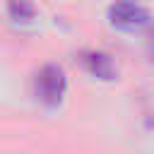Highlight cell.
Wrapping results in <instances>:
<instances>
[{"instance_id":"cell-4","label":"cell","mask_w":154,"mask_h":154,"mask_svg":"<svg viewBox=\"0 0 154 154\" xmlns=\"http://www.w3.org/2000/svg\"><path fill=\"white\" fill-rule=\"evenodd\" d=\"M7 12H10V17L14 22H22V24L34 22V17H36V7L29 0H10L7 2Z\"/></svg>"},{"instance_id":"cell-3","label":"cell","mask_w":154,"mask_h":154,"mask_svg":"<svg viewBox=\"0 0 154 154\" xmlns=\"http://www.w3.org/2000/svg\"><path fill=\"white\" fill-rule=\"evenodd\" d=\"M82 65H84V70L91 77H99V79H113L116 77L113 60L106 53H101V51H87L82 55Z\"/></svg>"},{"instance_id":"cell-2","label":"cell","mask_w":154,"mask_h":154,"mask_svg":"<svg viewBox=\"0 0 154 154\" xmlns=\"http://www.w3.org/2000/svg\"><path fill=\"white\" fill-rule=\"evenodd\" d=\"M108 19L113 26L132 31V29H142L152 22V14L144 5L135 2V0H116L108 7Z\"/></svg>"},{"instance_id":"cell-1","label":"cell","mask_w":154,"mask_h":154,"mask_svg":"<svg viewBox=\"0 0 154 154\" xmlns=\"http://www.w3.org/2000/svg\"><path fill=\"white\" fill-rule=\"evenodd\" d=\"M34 89H36V99L46 106V108H55L63 103V96L67 91V79L63 67L58 65H43L36 72L34 79Z\"/></svg>"},{"instance_id":"cell-5","label":"cell","mask_w":154,"mask_h":154,"mask_svg":"<svg viewBox=\"0 0 154 154\" xmlns=\"http://www.w3.org/2000/svg\"><path fill=\"white\" fill-rule=\"evenodd\" d=\"M152 51H154V41H152Z\"/></svg>"}]
</instances>
